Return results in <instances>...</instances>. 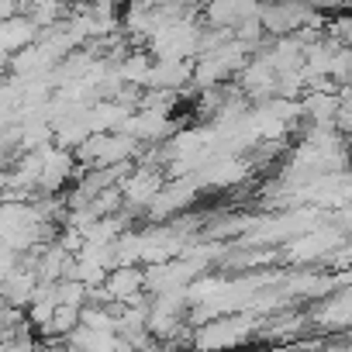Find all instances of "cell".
I'll return each instance as SVG.
<instances>
[]
</instances>
